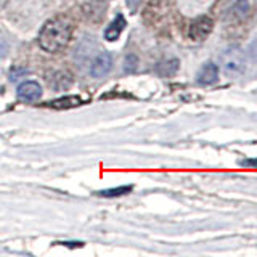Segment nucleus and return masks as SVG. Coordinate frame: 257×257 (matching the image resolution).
Wrapping results in <instances>:
<instances>
[{
	"instance_id": "nucleus-3",
	"label": "nucleus",
	"mask_w": 257,
	"mask_h": 257,
	"mask_svg": "<svg viewBox=\"0 0 257 257\" xmlns=\"http://www.w3.org/2000/svg\"><path fill=\"white\" fill-rule=\"evenodd\" d=\"M212 29H214V21L209 16H199V18H196L190 24L188 36L195 42H201V40H204L211 34Z\"/></svg>"
},
{
	"instance_id": "nucleus-8",
	"label": "nucleus",
	"mask_w": 257,
	"mask_h": 257,
	"mask_svg": "<svg viewBox=\"0 0 257 257\" xmlns=\"http://www.w3.org/2000/svg\"><path fill=\"white\" fill-rule=\"evenodd\" d=\"M79 103H80V100L77 98V96H66V98L52 101L50 106H53V108H71V106H76V104H79Z\"/></svg>"
},
{
	"instance_id": "nucleus-11",
	"label": "nucleus",
	"mask_w": 257,
	"mask_h": 257,
	"mask_svg": "<svg viewBox=\"0 0 257 257\" xmlns=\"http://www.w3.org/2000/svg\"><path fill=\"white\" fill-rule=\"evenodd\" d=\"M125 2H127V5H128V8H132V10H134V8H137V7H139L142 2H143V0H125Z\"/></svg>"
},
{
	"instance_id": "nucleus-7",
	"label": "nucleus",
	"mask_w": 257,
	"mask_h": 257,
	"mask_svg": "<svg viewBox=\"0 0 257 257\" xmlns=\"http://www.w3.org/2000/svg\"><path fill=\"white\" fill-rule=\"evenodd\" d=\"M124 28H125V20H124V16H122V15H117V16H116V20L109 24L106 31H104V39L109 40V42H114V40L119 39L120 32L124 31Z\"/></svg>"
},
{
	"instance_id": "nucleus-5",
	"label": "nucleus",
	"mask_w": 257,
	"mask_h": 257,
	"mask_svg": "<svg viewBox=\"0 0 257 257\" xmlns=\"http://www.w3.org/2000/svg\"><path fill=\"white\" fill-rule=\"evenodd\" d=\"M217 79H219V66H217V64L212 63V61L204 63L203 66H201V69L198 71V74H196V80H198V84H201V85L215 84Z\"/></svg>"
},
{
	"instance_id": "nucleus-2",
	"label": "nucleus",
	"mask_w": 257,
	"mask_h": 257,
	"mask_svg": "<svg viewBox=\"0 0 257 257\" xmlns=\"http://www.w3.org/2000/svg\"><path fill=\"white\" fill-rule=\"evenodd\" d=\"M222 69L228 77H239L246 71V56L238 47L227 48L222 53Z\"/></svg>"
},
{
	"instance_id": "nucleus-10",
	"label": "nucleus",
	"mask_w": 257,
	"mask_h": 257,
	"mask_svg": "<svg viewBox=\"0 0 257 257\" xmlns=\"http://www.w3.org/2000/svg\"><path fill=\"white\" fill-rule=\"evenodd\" d=\"M132 190V187H119V188H112V190H103L100 191L101 196H106V198H111V196H120V195H125Z\"/></svg>"
},
{
	"instance_id": "nucleus-6",
	"label": "nucleus",
	"mask_w": 257,
	"mask_h": 257,
	"mask_svg": "<svg viewBox=\"0 0 257 257\" xmlns=\"http://www.w3.org/2000/svg\"><path fill=\"white\" fill-rule=\"evenodd\" d=\"M18 96L26 101H37L42 96V87L37 82H24L18 88Z\"/></svg>"
},
{
	"instance_id": "nucleus-9",
	"label": "nucleus",
	"mask_w": 257,
	"mask_h": 257,
	"mask_svg": "<svg viewBox=\"0 0 257 257\" xmlns=\"http://www.w3.org/2000/svg\"><path fill=\"white\" fill-rule=\"evenodd\" d=\"M246 12H247V2H246V0H236L230 13H231V16H238V20H241V18H244V16H246Z\"/></svg>"
},
{
	"instance_id": "nucleus-4",
	"label": "nucleus",
	"mask_w": 257,
	"mask_h": 257,
	"mask_svg": "<svg viewBox=\"0 0 257 257\" xmlns=\"http://www.w3.org/2000/svg\"><path fill=\"white\" fill-rule=\"evenodd\" d=\"M112 66V56L109 52H101L100 55H96V58L92 63V68H90V74L92 77H103L106 76L109 69Z\"/></svg>"
},
{
	"instance_id": "nucleus-1",
	"label": "nucleus",
	"mask_w": 257,
	"mask_h": 257,
	"mask_svg": "<svg viewBox=\"0 0 257 257\" xmlns=\"http://www.w3.org/2000/svg\"><path fill=\"white\" fill-rule=\"evenodd\" d=\"M71 37V29L61 20H52L42 28L39 34V45L48 53H56L68 45Z\"/></svg>"
}]
</instances>
